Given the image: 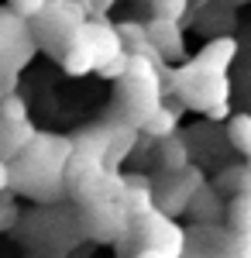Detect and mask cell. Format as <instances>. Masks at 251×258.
Masks as SVG:
<instances>
[{
    "label": "cell",
    "mask_w": 251,
    "mask_h": 258,
    "mask_svg": "<svg viewBox=\"0 0 251 258\" xmlns=\"http://www.w3.org/2000/svg\"><path fill=\"white\" fill-rule=\"evenodd\" d=\"M38 41L31 31V21L18 18L11 7H0V73L7 80H18V73L35 59Z\"/></svg>",
    "instance_id": "8992f818"
},
{
    "label": "cell",
    "mask_w": 251,
    "mask_h": 258,
    "mask_svg": "<svg viewBox=\"0 0 251 258\" xmlns=\"http://www.w3.org/2000/svg\"><path fill=\"white\" fill-rule=\"evenodd\" d=\"M0 117H4V120H14V124H24V120H31V117H28V103H24L18 93H11V97L0 100Z\"/></svg>",
    "instance_id": "d4e9b609"
},
{
    "label": "cell",
    "mask_w": 251,
    "mask_h": 258,
    "mask_svg": "<svg viewBox=\"0 0 251 258\" xmlns=\"http://www.w3.org/2000/svg\"><path fill=\"white\" fill-rule=\"evenodd\" d=\"M35 124L24 120V124H14V120L0 117V159L4 162H18L24 155V148L35 141Z\"/></svg>",
    "instance_id": "5bb4252c"
},
{
    "label": "cell",
    "mask_w": 251,
    "mask_h": 258,
    "mask_svg": "<svg viewBox=\"0 0 251 258\" xmlns=\"http://www.w3.org/2000/svg\"><path fill=\"white\" fill-rule=\"evenodd\" d=\"M175 127H179V110H172V107H158L155 110V117L141 127V135H148V138H155V141H169V138H175Z\"/></svg>",
    "instance_id": "ac0fdd59"
},
{
    "label": "cell",
    "mask_w": 251,
    "mask_h": 258,
    "mask_svg": "<svg viewBox=\"0 0 251 258\" xmlns=\"http://www.w3.org/2000/svg\"><path fill=\"white\" fill-rule=\"evenodd\" d=\"M213 189L217 193H231V197H244L251 193V169L248 165H231V169H224L217 182H213Z\"/></svg>",
    "instance_id": "d6986e66"
},
{
    "label": "cell",
    "mask_w": 251,
    "mask_h": 258,
    "mask_svg": "<svg viewBox=\"0 0 251 258\" xmlns=\"http://www.w3.org/2000/svg\"><path fill=\"white\" fill-rule=\"evenodd\" d=\"M145 28H148V45L155 48L158 59H186V35H182V24L152 18Z\"/></svg>",
    "instance_id": "8fae6325"
},
{
    "label": "cell",
    "mask_w": 251,
    "mask_h": 258,
    "mask_svg": "<svg viewBox=\"0 0 251 258\" xmlns=\"http://www.w3.org/2000/svg\"><path fill=\"white\" fill-rule=\"evenodd\" d=\"M76 155V145L62 135H35L18 162H11V189L38 203L58 200L66 193V172Z\"/></svg>",
    "instance_id": "6da1fadb"
},
{
    "label": "cell",
    "mask_w": 251,
    "mask_h": 258,
    "mask_svg": "<svg viewBox=\"0 0 251 258\" xmlns=\"http://www.w3.org/2000/svg\"><path fill=\"white\" fill-rule=\"evenodd\" d=\"M190 214H193V220L200 227H213V220L220 217V200H217V193H210V189L203 186L193 197V203H190Z\"/></svg>",
    "instance_id": "7402d4cb"
},
{
    "label": "cell",
    "mask_w": 251,
    "mask_h": 258,
    "mask_svg": "<svg viewBox=\"0 0 251 258\" xmlns=\"http://www.w3.org/2000/svg\"><path fill=\"white\" fill-rule=\"evenodd\" d=\"M86 217H90V231L100 241H117L120 234H128V207L114 200V203H97V207H86Z\"/></svg>",
    "instance_id": "30bf717a"
},
{
    "label": "cell",
    "mask_w": 251,
    "mask_h": 258,
    "mask_svg": "<svg viewBox=\"0 0 251 258\" xmlns=\"http://www.w3.org/2000/svg\"><path fill=\"white\" fill-rule=\"evenodd\" d=\"M62 69H66L69 76H90V73H97V59H93V52L76 38L62 52Z\"/></svg>",
    "instance_id": "2e32d148"
},
{
    "label": "cell",
    "mask_w": 251,
    "mask_h": 258,
    "mask_svg": "<svg viewBox=\"0 0 251 258\" xmlns=\"http://www.w3.org/2000/svg\"><path fill=\"white\" fill-rule=\"evenodd\" d=\"M110 141H114V117L83 127L73 138V145H76V155H86V159H93V162H107Z\"/></svg>",
    "instance_id": "7c38bea8"
},
{
    "label": "cell",
    "mask_w": 251,
    "mask_h": 258,
    "mask_svg": "<svg viewBox=\"0 0 251 258\" xmlns=\"http://www.w3.org/2000/svg\"><path fill=\"white\" fill-rule=\"evenodd\" d=\"M158 107H162V62L131 55L128 76L117 83L114 93V120L141 131Z\"/></svg>",
    "instance_id": "7a4b0ae2"
},
{
    "label": "cell",
    "mask_w": 251,
    "mask_h": 258,
    "mask_svg": "<svg viewBox=\"0 0 251 258\" xmlns=\"http://www.w3.org/2000/svg\"><path fill=\"white\" fill-rule=\"evenodd\" d=\"M227 114H231V107L224 103V107H213V110H210V114H207V117H210V120H224V117H227Z\"/></svg>",
    "instance_id": "4dcf8cb0"
},
{
    "label": "cell",
    "mask_w": 251,
    "mask_h": 258,
    "mask_svg": "<svg viewBox=\"0 0 251 258\" xmlns=\"http://www.w3.org/2000/svg\"><path fill=\"white\" fill-rule=\"evenodd\" d=\"M48 4H52V0H7V7H11V11H14L18 18H24V21L41 18Z\"/></svg>",
    "instance_id": "484cf974"
},
{
    "label": "cell",
    "mask_w": 251,
    "mask_h": 258,
    "mask_svg": "<svg viewBox=\"0 0 251 258\" xmlns=\"http://www.w3.org/2000/svg\"><path fill=\"white\" fill-rule=\"evenodd\" d=\"M155 11V18L162 21H175V24H182L186 18V11H190V0H148Z\"/></svg>",
    "instance_id": "cb8c5ba5"
},
{
    "label": "cell",
    "mask_w": 251,
    "mask_h": 258,
    "mask_svg": "<svg viewBox=\"0 0 251 258\" xmlns=\"http://www.w3.org/2000/svg\"><path fill=\"white\" fill-rule=\"evenodd\" d=\"M76 38L93 52L97 69L103 66V62H110V59H117V55L128 52V48H124V38H120V31H117V24H110L107 18H90L83 28H79Z\"/></svg>",
    "instance_id": "ba28073f"
},
{
    "label": "cell",
    "mask_w": 251,
    "mask_h": 258,
    "mask_svg": "<svg viewBox=\"0 0 251 258\" xmlns=\"http://www.w3.org/2000/svg\"><path fill=\"white\" fill-rule=\"evenodd\" d=\"M138 258H158V255H155V251H141Z\"/></svg>",
    "instance_id": "1f68e13d"
},
{
    "label": "cell",
    "mask_w": 251,
    "mask_h": 258,
    "mask_svg": "<svg viewBox=\"0 0 251 258\" xmlns=\"http://www.w3.org/2000/svg\"><path fill=\"white\" fill-rule=\"evenodd\" d=\"M128 66H131V52H124V55H117V59L103 62V66L97 69V76H103V80H114V83H120L124 76H128Z\"/></svg>",
    "instance_id": "4316f807"
},
{
    "label": "cell",
    "mask_w": 251,
    "mask_h": 258,
    "mask_svg": "<svg viewBox=\"0 0 251 258\" xmlns=\"http://www.w3.org/2000/svg\"><path fill=\"white\" fill-rule=\"evenodd\" d=\"M124 207H128V214H131V220L145 217V214H152L155 210V197L152 189L138 179V182H128V193H124V200H120Z\"/></svg>",
    "instance_id": "44dd1931"
},
{
    "label": "cell",
    "mask_w": 251,
    "mask_h": 258,
    "mask_svg": "<svg viewBox=\"0 0 251 258\" xmlns=\"http://www.w3.org/2000/svg\"><path fill=\"white\" fill-rule=\"evenodd\" d=\"M138 135L141 131H135V127H128V124H117L114 120V141H110V152H107V169L110 172H117V165L128 159L131 152H135V141H138Z\"/></svg>",
    "instance_id": "9a60e30c"
},
{
    "label": "cell",
    "mask_w": 251,
    "mask_h": 258,
    "mask_svg": "<svg viewBox=\"0 0 251 258\" xmlns=\"http://www.w3.org/2000/svg\"><path fill=\"white\" fill-rule=\"evenodd\" d=\"M11 162H4L0 159V197H4V193H7V189H11Z\"/></svg>",
    "instance_id": "f1b7e54d"
},
{
    "label": "cell",
    "mask_w": 251,
    "mask_h": 258,
    "mask_svg": "<svg viewBox=\"0 0 251 258\" xmlns=\"http://www.w3.org/2000/svg\"><path fill=\"white\" fill-rule=\"evenodd\" d=\"M165 80L172 86V93L190 110H200V114H210L213 107H224L231 100V80L220 76V73H207L186 59L182 66H175L165 73Z\"/></svg>",
    "instance_id": "3957f363"
},
{
    "label": "cell",
    "mask_w": 251,
    "mask_h": 258,
    "mask_svg": "<svg viewBox=\"0 0 251 258\" xmlns=\"http://www.w3.org/2000/svg\"><path fill=\"white\" fill-rule=\"evenodd\" d=\"M207 186V176L196 169V165H190V169H182V172H175L172 179H169V186H165V197H158V203H155V210H162L165 217H175V214H182V210H190V203H193V197Z\"/></svg>",
    "instance_id": "9c48e42d"
},
{
    "label": "cell",
    "mask_w": 251,
    "mask_h": 258,
    "mask_svg": "<svg viewBox=\"0 0 251 258\" xmlns=\"http://www.w3.org/2000/svg\"><path fill=\"white\" fill-rule=\"evenodd\" d=\"M186 258H190V255H186Z\"/></svg>",
    "instance_id": "836d02e7"
},
{
    "label": "cell",
    "mask_w": 251,
    "mask_h": 258,
    "mask_svg": "<svg viewBox=\"0 0 251 258\" xmlns=\"http://www.w3.org/2000/svg\"><path fill=\"white\" fill-rule=\"evenodd\" d=\"M248 169H251V159H248Z\"/></svg>",
    "instance_id": "d6a6232c"
},
{
    "label": "cell",
    "mask_w": 251,
    "mask_h": 258,
    "mask_svg": "<svg viewBox=\"0 0 251 258\" xmlns=\"http://www.w3.org/2000/svg\"><path fill=\"white\" fill-rule=\"evenodd\" d=\"M14 224H18V203L0 197V231H7V227H14Z\"/></svg>",
    "instance_id": "83f0119b"
},
{
    "label": "cell",
    "mask_w": 251,
    "mask_h": 258,
    "mask_svg": "<svg viewBox=\"0 0 251 258\" xmlns=\"http://www.w3.org/2000/svg\"><path fill=\"white\" fill-rule=\"evenodd\" d=\"M227 224H231V234L251 244V193L244 197H234L227 207Z\"/></svg>",
    "instance_id": "e0dca14e"
},
{
    "label": "cell",
    "mask_w": 251,
    "mask_h": 258,
    "mask_svg": "<svg viewBox=\"0 0 251 258\" xmlns=\"http://www.w3.org/2000/svg\"><path fill=\"white\" fill-rule=\"evenodd\" d=\"M117 0H90V7H93V18H107V11L114 7Z\"/></svg>",
    "instance_id": "f546056e"
},
{
    "label": "cell",
    "mask_w": 251,
    "mask_h": 258,
    "mask_svg": "<svg viewBox=\"0 0 251 258\" xmlns=\"http://www.w3.org/2000/svg\"><path fill=\"white\" fill-rule=\"evenodd\" d=\"M86 21H90V14H86L79 4H73V0H52V4L45 7V14L31 21V31H35L38 48L58 52V59H62V52L76 41L79 28H83Z\"/></svg>",
    "instance_id": "5b68a950"
},
{
    "label": "cell",
    "mask_w": 251,
    "mask_h": 258,
    "mask_svg": "<svg viewBox=\"0 0 251 258\" xmlns=\"http://www.w3.org/2000/svg\"><path fill=\"white\" fill-rule=\"evenodd\" d=\"M66 189L83 203V207H97V203H114L124 200L128 193V179L110 172L103 162H93L86 155H73L69 172H66Z\"/></svg>",
    "instance_id": "277c9868"
},
{
    "label": "cell",
    "mask_w": 251,
    "mask_h": 258,
    "mask_svg": "<svg viewBox=\"0 0 251 258\" xmlns=\"http://www.w3.org/2000/svg\"><path fill=\"white\" fill-rule=\"evenodd\" d=\"M234 55H237V41L224 35V38L207 41V45H203V48H200L190 62H193V66H200V69H207V73H220V76H227Z\"/></svg>",
    "instance_id": "4fadbf2b"
},
{
    "label": "cell",
    "mask_w": 251,
    "mask_h": 258,
    "mask_svg": "<svg viewBox=\"0 0 251 258\" xmlns=\"http://www.w3.org/2000/svg\"><path fill=\"white\" fill-rule=\"evenodd\" d=\"M135 231L141 238V251H155L158 258H186V231L165 217L162 210H152L135 220Z\"/></svg>",
    "instance_id": "52a82bcc"
},
{
    "label": "cell",
    "mask_w": 251,
    "mask_h": 258,
    "mask_svg": "<svg viewBox=\"0 0 251 258\" xmlns=\"http://www.w3.org/2000/svg\"><path fill=\"white\" fill-rule=\"evenodd\" d=\"M158 165H162L169 176L190 169V148H186V141H179V138L162 141V148H158Z\"/></svg>",
    "instance_id": "ffe728a7"
},
{
    "label": "cell",
    "mask_w": 251,
    "mask_h": 258,
    "mask_svg": "<svg viewBox=\"0 0 251 258\" xmlns=\"http://www.w3.org/2000/svg\"><path fill=\"white\" fill-rule=\"evenodd\" d=\"M227 138H231V145L241 152V155L251 159V114H237V117H231V124H227Z\"/></svg>",
    "instance_id": "603a6c76"
}]
</instances>
